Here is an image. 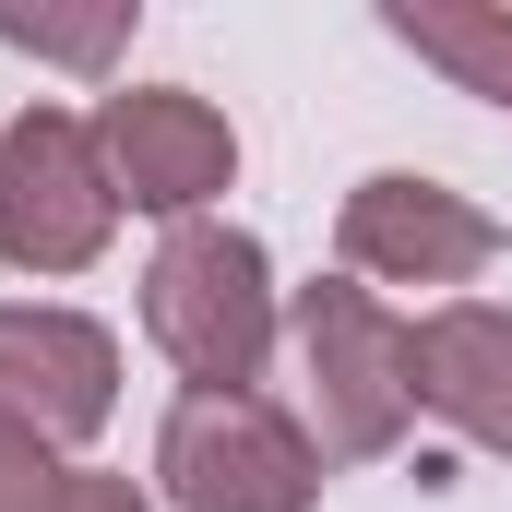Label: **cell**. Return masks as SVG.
Segmentation results:
<instances>
[{"mask_svg":"<svg viewBox=\"0 0 512 512\" xmlns=\"http://www.w3.org/2000/svg\"><path fill=\"white\" fill-rule=\"evenodd\" d=\"M382 36L417 48L429 72H453L465 96L512 108V12L501 0H382Z\"/></svg>","mask_w":512,"mask_h":512,"instance_id":"obj_9","label":"cell"},{"mask_svg":"<svg viewBox=\"0 0 512 512\" xmlns=\"http://www.w3.org/2000/svg\"><path fill=\"white\" fill-rule=\"evenodd\" d=\"M48 512H155V501H143L131 477H108V465H72V477H60V501H48Z\"/></svg>","mask_w":512,"mask_h":512,"instance_id":"obj_12","label":"cell"},{"mask_svg":"<svg viewBox=\"0 0 512 512\" xmlns=\"http://www.w3.org/2000/svg\"><path fill=\"white\" fill-rule=\"evenodd\" d=\"M96 155H108L120 215H155V227L215 215L227 179H239V131H227L215 96H191V84H131V96H108L96 108Z\"/></svg>","mask_w":512,"mask_h":512,"instance_id":"obj_5","label":"cell"},{"mask_svg":"<svg viewBox=\"0 0 512 512\" xmlns=\"http://www.w3.org/2000/svg\"><path fill=\"white\" fill-rule=\"evenodd\" d=\"M60 477H72V465H60L36 429L0 417V512H48V501H60Z\"/></svg>","mask_w":512,"mask_h":512,"instance_id":"obj_11","label":"cell"},{"mask_svg":"<svg viewBox=\"0 0 512 512\" xmlns=\"http://www.w3.org/2000/svg\"><path fill=\"white\" fill-rule=\"evenodd\" d=\"M155 489L167 512H310L322 441L262 393H179L155 429Z\"/></svg>","mask_w":512,"mask_h":512,"instance_id":"obj_3","label":"cell"},{"mask_svg":"<svg viewBox=\"0 0 512 512\" xmlns=\"http://www.w3.org/2000/svg\"><path fill=\"white\" fill-rule=\"evenodd\" d=\"M0 417L36 429L48 453L96 441L120 417V334L60 298H0Z\"/></svg>","mask_w":512,"mask_h":512,"instance_id":"obj_7","label":"cell"},{"mask_svg":"<svg viewBox=\"0 0 512 512\" xmlns=\"http://www.w3.org/2000/svg\"><path fill=\"white\" fill-rule=\"evenodd\" d=\"M417 405L512 465V310L501 298H441L417 322Z\"/></svg>","mask_w":512,"mask_h":512,"instance_id":"obj_8","label":"cell"},{"mask_svg":"<svg viewBox=\"0 0 512 512\" xmlns=\"http://www.w3.org/2000/svg\"><path fill=\"white\" fill-rule=\"evenodd\" d=\"M298 334V393L334 465H382L393 441L417 429V322H393L358 274H310L286 298Z\"/></svg>","mask_w":512,"mask_h":512,"instance_id":"obj_2","label":"cell"},{"mask_svg":"<svg viewBox=\"0 0 512 512\" xmlns=\"http://www.w3.org/2000/svg\"><path fill=\"white\" fill-rule=\"evenodd\" d=\"M108 239H120V191H108L96 120L24 108L0 131V262L12 274H84Z\"/></svg>","mask_w":512,"mask_h":512,"instance_id":"obj_4","label":"cell"},{"mask_svg":"<svg viewBox=\"0 0 512 512\" xmlns=\"http://www.w3.org/2000/svg\"><path fill=\"white\" fill-rule=\"evenodd\" d=\"M0 48H24V60H60V72H108L131 48V0H0Z\"/></svg>","mask_w":512,"mask_h":512,"instance_id":"obj_10","label":"cell"},{"mask_svg":"<svg viewBox=\"0 0 512 512\" xmlns=\"http://www.w3.org/2000/svg\"><path fill=\"white\" fill-rule=\"evenodd\" d=\"M143 334H155V358L191 393H251L262 358H274V334H286V298H274L262 239L227 227V215L167 227L155 262H143Z\"/></svg>","mask_w":512,"mask_h":512,"instance_id":"obj_1","label":"cell"},{"mask_svg":"<svg viewBox=\"0 0 512 512\" xmlns=\"http://www.w3.org/2000/svg\"><path fill=\"white\" fill-rule=\"evenodd\" d=\"M334 251H346L358 286H477V274L512 251V227L489 203L417 179V167H370V179L346 191V215H334Z\"/></svg>","mask_w":512,"mask_h":512,"instance_id":"obj_6","label":"cell"}]
</instances>
